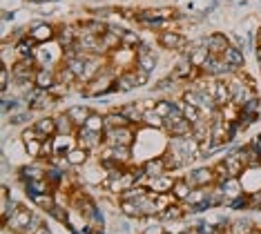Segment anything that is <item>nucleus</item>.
Listing matches in <instances>:
<instances>
[{
  "instance_id": "nucleus-9",
  "label": "nucleus",
  "mask_w": 261,
  "mask_h": 234,
  "mask_svg": "<svg viewBox=\"0 0 261 234\" xmlns=\"http://www.w3.org/2000/svg\"><path fill=\"white\" fill-rule=\"evenodd\" d=\"M203 45L210 49V54L221 56L230 47V40H228V36H223V34H212V36H207V38H203Z\"/></svg>"
},
{
  "instance_id": "nucleus-8",
  "label": "nucleus",
  "mask_w": 261,
  "mask_h": 234,
  "mask_svg": "<svg viewBox=\"0 0 261 234\" xmlns=\"http://www.w3.org/2000/svg\"><path fill=\"white\" fill-rule=\"evenodd\" d=\"M176 183V176H172L170 172L161 174V176H154V178H147L145 185L150 188L152 192H156V194H163V192H172V188H174Z\"/></svg>"
},
{
  "instance_id": "nucleus-40",
  "label": "nucleus",
  "mask_w": 261,
  "mask_h": 234,
  "mask_svg": "<svg viewBox=\"0 0 261 234\" xmlns=\"http://www.w3.org/2000/svg\"><path fill=\"white\" fill-rule=\"evenodd\" d=\"M22 145H25V154L29 156V159H40V149H43V141L34 139V141L22 143Z\"/></svg>"
},
{
  "instance_id": "nucleus-23",
  "label": "nucleus",
  "mask_w": 261,
  "mask_h": 234,
  "mask_svg": "<svg viewBox=\"0 0 261 234\" xmlns=\"http://www.w3.org/2000/svg\"><path fill=\"white\" fill-rule=\"evenodd\" d=\"M221 58H223V63H228L230 67H234V69H239L243 65V54H241L239 47H234V45H230L228 49L221 54Z\"/></svg>"
},
{
  "instance_id": "nucleus-41",
  "label": "nucleus",
  "mask_w": 261,
  "mask_h": 234,
  "mask_svg": "<svg viewBox=\"0 0 261 234\" xmlns=\"http://www.w3.org/2000/svg\"><path fill=\"white\" fill-rule=\"evenodd\" d=\"M76 78H79V76H76L74 71L67 67V65H63V67L56 71V81H58V83H65V85H69V83H74Z\"/></svg>"
},
{
  "instance_id": "nucleus-50",
  "label": "nucleus",
  "mask_w": 261,
  "mask_h": 234,
  "mask_svg": "<svg viewBox=\"0 0 261 234\" xmlns=\"http://www.w3.org/2000/svg\"><path fill=\"white\" fill-rule=\"evenodd\" d=\"M67 87H69V85H65V83H58V81H56L54 85L49 87V94L54 96V98H58V96H63L65 92H67Z\"/></svg>"
},
{
  "instance_id": "nucleus-32",
  "label": "nucleus",
  "mask_w": 261,
  "mask_h": 234,
  "mask_svg": "<svg viewBox=\"0 0 261 234\" xmlns=\"http://www.w3.org/2000/svg\"><path fill=\"white\" fill-rule=\"evenodd\" d=\"M100 38V45H103V49H118V47H123V40L121 36H118L116 32H112V29H108L103 36H98Z\"/></svg>"
},
{
  "instance_id": "nucleus-29",
  "label": "nucleus",
  "mask_w": 261,
  "mask_h": 234,
  "mask_svg": "<svg viewBox=\"0 0 261 234\" xmlns=\"http://www.w3.org/2000/svg\"><path fill=\"white\" fill-rule=\"evenodd\" d=\"M127 125H132V123L127 121V116H123L121 110L105 114V129H112V127H127Z\"/></svg>"
},
{
  "instance_id": "nucleus-31",
  "label": "nucleus",
  "mask_w": 261,
  "mask_h": 234,
  "mask_svg": "<svg viewBox=\"0 0 261 234\" xmlns=\"http://www.w3.org/2000/svg\"><path fill=\"white\" fill-rule=\"evenodd\" d=\"M56 134H74L76 125L72 123V118L67 116V112L65 114H56Z\"/></svg>"
},
{
  "instance_id": "nucleus-42",
  "label": "nucleus",
  "mask_w": 261,
  "mask_h": 234,
  "mask_svg": "<svg viewBox=\"0 0 261 234\" xmlns=\"http://www.w3.org/2000/svg\"><path fill=\"white\" fill-rule=\"evenodd\" d=\"M121 40H123V49H132V47H139V45H141L139 34L127 32V29H125V34L121 36Z\"/></svg>"
},
{
  "instance_id": "nucleus-43",
  "label": "nucleus",
  "mask_w": 261,
  "mask_h": 234,
  "mask_svg": "<svg viewBox=\"0 0 261 234\" xmlns=\"http://www.w3.org/2000/svg\"><path fill=\"white\" fill-rule=\"evenodd\" d=\"M174 100H159V103H156V107H154V110H156L159 114H161V116L163 118H168L170 116V114L172 112H174Z\"/></svg>"
},
{
  "instance_id": "nucleus-4",
  "label": "nucleus",
  "mask_w": 261,
  "mask_h": 234,
  "mask_svg": "<svg viewBox=\"0 0 261 234\" xmlns=\"http://www.w3.org/2000/svg\"><path fill=\"white\" fill-rule=\"evenodd\" d=\"M103 139H105V145H132L134 143V132L132 127H112V129H105L103 132Z\"/></svg>"
},
{
  "instance_id": "nucleus-46",
  "label": "nucleus",
  "mask_w": 261,
  "mask_h": 234,
  "mask_svg": "<svg viewBox=\"0 0 261 234\" xmlns=\"http://www.w3.org/2000/svg\"><path fill=\"white\" fill-rule=\"evenodd\" d=\"M9 78H11V71L7 69V65H3V67H0V89H3V92H7Z\"/></svg>"
},
{
  "instance_id": "nucleus-21",
  "label": "nucleus",
  "mask_w": 261,
  "mask_h": 234,
  "mask_svg": "<svg viewBox=\"0 0 261 234\" xmlns=\"http://www.w3.org/2000/svg\"><path fill=\"white\" fill-rule=\"evenodd\" d=\"M163 127L168 129L172 136H190L192 134V123H190L188 118H181V121H176V123H165Z\"/></svg>"
},
{
  "instance_id": "nucleus-54",
  "label": "nucleus",
  "mask_w": 261,
  "mask_h": 234,
  "mask_svg": "<svg viewBox=\"0 0 261 234\" xmlns=\"http://www.w3.org/2000/svg\"><path fill=\"white\" fill-rule=\"evenodd\" d=\"M250 234H261V230H252V232H250Z\"/></svg>"
},
{
  "instance_id": "nucleus-38",
  "label": "nucleus",
  "mask_w": 261,
  "mask_h": 234,
  "mask_svg": "<svg viewBox=\"0 0 261 234\" xmlns=\"http://www.w3.org/2000/svg\"><path fill=\"white\" fill-rule=\"evenodd\" d=\"M83 127L92 129V132H105V116H100V114H90V118H87V123L83 125Z\"/></svg>"
},
{
  "instance_id": "nucleus-55",
  "label": "nucleus",
  "mask_w": 261,
  "mask_h": 234,
  "mask_svg": "<svg viewBox=\"0 0 261 234\" xmlns=\"http://www.w3.org/2000/svg\"><path fill=\"white\" fill-rule=\"evenodd\" d=\"M51 3H61V0H51Z\"/></svg>"
},
{
  "instance_id": "nucleus-25",
  "label": "nucleus",
  "mask_w": 261,
  "mask_h": 234,
  "mask_svg": "<svg viewBox=\"0 0 261 234\" xmlns=\"http://www.w3.org/2000/svg\"><path fill=\"white\" fill-rule=\"evenodd\" d=\"M67 161H69V165L72 167H81V165H85L87 161H90V152H87L85 147L76 145L72 152H67Z\"/></svg>"
},
{
  "instance_id": "nucleus-3",
  "label": "nucleus",
  "mask_w": 261,
  "mask_h": 234,
  "mask_svg": "<svg viewBox=\"0 0 261 234\" xmlns=\"http://www.w3.org/2000/svg\"><path fill=\"white\" fill-rule=\"evenodd\" d=\"M36 58H20L18 63H14V67H11V81H16L20 85V83L25 81H34L36 78Z\"/></svg>"
},
{
  "instance_id": "nucleus-6",
  "label": "nucleus",
  "mask_w": 261,
  "mask_h": 234,
  "mask_svg": "<svg viewBox=\"0 0 261 234\" xmlns=\"http://www.w3.org/2000/svg\"><path fill=\"white\" fill-rule=\"evenodd\" d=\"M186 178L192 188H207V185L217 183V176H215V170H212V167H197V170H190L186 174Z\"/></svg>"
},
{
  "instance_id": "nucleus-39",
  "label": "nucleus",
  "mask_w": 261,
  "mask_h": 234,
  "mask_svg": "<svg viewBox=\"0 0 261 234\" xmlns=\"http://www.w3.org/2000/svg\"><path fill=\"white\" fill-rule=\"evenodd\" d=\"M49 217H51V219H56L58 223H67V219H69V210H67V205H61V203H56V205L49 210Z\"/></svg>"
},
{
  "instance_id": "nucleus-45",
  "label": "nucleus",
  "mask_w": 261,
  "mask_h": 234,
  "mask_svg": "<svg viewBox=\"0 0 261 234\" xmlns=\"http://www.w3.org/2000/svg\"><path fill=\"white\" fill-rule=\"evenodd\" d=\"M228 207H232V210H248V194L243 192L241 196H237V199L230 201V205Z\"/></svg>"
},
{
  "instance_id": "nucleus-26",
  "label": "nucleus",
  "mask_w": 261,
  "mask_h": 234,
  "mask_svg": "<svg viewBox=\"0 0 261 234\" xmlns=\"http://www.w3.org/2000/svg\"><path fill=\"white\" fill-rule=\"evenodd\" d=\"M190 192H192V185L188 183V178L186 176H176V183H174V188H172V194L176 196V201H186L188 196H190Z\"/></svg>"
},
{
  "instance_id": "nucleus-7",
  "label": "nucleus",
  "mask_w": 261,
  "mask_h": 234,
  "mask_svg": "<svg viewBox=\"0 0 261 234\" xmlns=\"http://www.w3.org/2000/svg\"><path fill=\"white\" fill-rule=\"evenodd\" d=\"M76 132H79V134H76V141H79V145L85 147L87 152L100 149V145L105 143L103 132H92V129H87V127H79Z\"/></svg>"
},
{
  "instance_id": "nucleus-17",
  "label": "nucleus",
  "mask_w": 261,
  "mask_h": 234,
  "mask_svg": "<svg viewBox=\"0 0 261 234\" xmlns=\"http://www.w3.org/2000/svg\"><path fill=\"white\" fill-rule=\"evenodd\" d=\"M225 165H228V172H230V176H234V178H241V174L243 170H246V165H243V161L239 159V154H237V149L234 152H230V154H225Z\"/></svg>"
},
{
  "instance_id": "nucleus-30",
  "label": "nucleus",
  "mask_w": 261,
  "mask_h": 234,
  "mask_svg": "<svg viewBox=\"0 0 261 234\" xmlns=\"http://www.w3.org/2000/svg\"><path fill=\"white\" fill-rule=\"evenodd\" d=\"M118 212H121L123 217H127V219H143V212H141V207H139V203L136 201H121Z\"/></svg>"
},
{
  "instance_id": "nucleus-53",
  "label": "nucleus",
  "mask_w": 261,
  "mask_h": 234,
  "mask_svg": "<svg viewBox=\"0 0 261 234\" xmlns=\"http://www.w3.org/2000/svg\"><path fill=\"white\" fill-rule=\"evenodd\" d=\"M32 3H38L40 5V3H47V0H32Z\"/></svg>"
},
{
  "instance_id": "nucleus-12",
  "label": "nucleus",
  "mask_w": 261,
  "mask_h": 234,
  "mask_svg": "<svg viewBox=\"0 0 261 234\" xmlns=\"http://www.w3.org/2000/svg\"><path fill=\"white\" fill-rule=\"evenodd\" d=\"M121 114L123 116H127L129 123L134 125H143V114H145V107L141 103H127L121 107Z\"/></svg>"
},
{
  "instance_id": "nucleus-24",
  "label": "nucleus",
  "mask_w": 261,
  "mask_h": 234,
  "mask_svg": "<svg viewBox=\"0 0 261 234\" xmlns=\"http://www.w3.org/2000/svg\"><path fill=\"white\" fill-rule=\"evenodd\" d=\"M215 100H217V105H219V107L232 103V92H230V87H228V83H225V81H217V87H215Z\"/></svg>"
},
{
  "instance_id": "nucleus-34",
  "label": "nucleus",
  "mask_w": 261,
  "mask_h": 234,
  "mask_svg": "<svg viewBox=\"0 0 261 234\" xmlns=\"http://www.w3.org/2000/svg\"><path fill=\"white\" fill-rule=\"evenodd\" d=\"M27 188V196L29 194H43V192H51V183L47 178H34V181L25 183Z\"/></svg>"
},
{
  "instance_id": "nucleus-47",
  "label": "nucleus",
  "mask_w": 261,
  "mask_h": 234,
  "mask_svg": "<svg viewBox=\"0 0 261 234\" xmlns=\"http://www.w3.org/2000/svg\"><path fill=\"white\" fill-rule=\"evenodd\" d=\"M141 234H165V225H163V221H159V223H150V225H145V230L141 232Z\"/></svg>"
},
{
  "instance_id": "nucleus-10",
  "label": "nucleus",
  "mask_w": 261,
  "mask_h": 234,
  "mask_svg": "<svg viewBox=\"0 0 261 234\" xmlns=\"http://www.w3.org/2000/svg\"><path fill=\"white\" fill-rule=\"evenodd\" d=\"M29 36H32L38 45L40 43H49V40L54 38V27H51L49 22H38V25H32V29H29Z\"/></svg>"
},
{
  "instance_id": "nucleus-13",
  "label": "nucleus",
  "mask_w": 261,
  "mask_h": 234,
  "mask_svg": "<svg viewBox=\"0 0 261 234\" xmlns=\"http://www.w3.org/2000/svg\"><path fill=\"white\" fill-rule=\"evenodd\" d=\"M143 170L147 174V178H154V176H161V174H165V172H168V165H165L163 154L161 156H154V159H150V161H145Z\"/></svg>"
},
{
  "instance_id": "nucleus-14",
  "label": "nucleus",
  "mask_w": 261,
  "mask_h": 234,
  "mask_svg": "<svg viewBox=\"0 0 261 234\" xmlns=\"http://www.w3.org/2000/svg\"><path fill=\"white\" fill-rule=\"evenodd\" d=\"M159 43H161L165 49H183V45H188V40L176 32H163L159 36Z\"/></svg>"
},
{
  "instance_id": "nucleus-20",
  "label": "nucleus",
  "mask_w": 261,
  "mask_h": 234,
  "mask_svg": "<svg viewBox=\"0 0 261 234\" xmlns=\"http://www.w3.org/2000/svg\"><path fill=\"white\" fill-rule=\"evenodd\" d=\"M29 199H32L34 205H38L40 210H45V212H49V210L56 205V196H54V192H43V194H29Z\"/></svg>"
},
{
  "instance_id": "nucleus-19",
  "label": "nucleus",
  "mask_w": 261,
  "mask_h": 234,
  "mask_svg": "<svg viewBox=\"0 0 261 234\" xmlns=\"http://www.w3.org/2000/svg\"><path fill=\"white\" fill-rule=\"evenodd\" d=\"M90 114H92V112L87 110V107H83V105H74V107H69V110H67V116L72 118V123L76 125V129L83 127V125L87 123Z\"/></svg>"
},
{
  "instance_id": "nucleus-16",
  "label": "nucleus",
  "mask_w": 261,
  "mask_h": 234,
  "mask_svg": "<svg viewBox=\"0 0 261 234\" xmlns=\"http://www.w3.org/2000/svg\"><path fill=\"white\" fill-rule=\"evenodd\" d=\"M210 188L212 185H207V188H192V192H190V196L183 203H186V210L194 207V205H201V203L207 201V196H210Z\"/></svg>"
},
{
  "instance_id": "nucleus-33",
  "label": "nucleus",
  "mask_w": 261,
  "mask_h": 234,
  "mask_svg": "<svg viewBox=\"0 0 261 234\" xmlns=\"http://www.w3.org/2000/svg\"><path fill=\"white\" fill-rule=\"evenodd\" d=\"M143 125H145V127H152V129H161L163 125H165V118L156 110H145V114H143Z\"/></svg>"
},
{
  "instance_id": "nucleus-28",
  "label": "nucleus",
  "mask_w": 261,
  "mask_h": 234,
  "mask_svg": "<svg viewBox=\"0 0 261 234\" xmlns=\"http://www.w3.org/2000/svg\"><path fill=\"white\" fill-rule=\"evenodd\" d=\"M34 81H36L38 87L49 89V87L56 83V74H54V71H51L49 67H40V69L36 71V78H34Z\"/></svg>"
},
{
  "instance_id": "nucleus-52",
  "label": "nucleus",
  "mask_w": 261,
  "mask_h": 234,
  "mask_svg": "<svg viewBox=\"0 0 261 234\" xmlns=\"http://www.w3.org/2000/svg\"><path fill=\"white\" fill-rule=\"evenodd\" d=\"M257 147H259V154H261V136L257 139Z\"/></svg>"
},
{
  "instance_id": "nucleus-2",
  "label": "nucleus",
  "mask_w": 261,
  "mask_h": 234,
  "mask_svg": "<svg viewBox=\"0 0 261 234\" xmlns=\"http://www.w3.org/2000/svg\"><path fill=\"white\" fill-rule=\"evenodd\" d=\"M32 219H34L32 210H27L25 205H18V210H16L7 221H3V227L5 230H9V232H14V234H22L25 232V227L32 223Z\"/></svg>"
},
{
  "instance_id": "nucleus-27",
  "label": "nucleus",
  "mask_w": 261,
  "mask_h": 234,
  "mask_svg": "<svg viewBox=\"0 0 261 234\" xmlns=\"http://www.w3.org/2000/svg\"><path fill=\"white\" fill-rule=\"evenodd\" d=\"M221 188H223V192H225V196H228V201H232V199H237V196H241V194H243L241 178H234V176H230L228 181L221 185Z\"/></svg>"
},
{
  "instance_id": "nucleus-36",
  "label": "nucleus",
  "mask_w": 261,
  "mask_h": 234,
  "mask_svg": "<svg viewBox=\"0 0 261 234\" xmlns=\"http://www.w3.org/2000/svg\"><path fill=\"white\" fill-rule=\"evenodd\" d=\"M207 56H210V49H207L205 45H201V47H197L192 54H190V63L194 65V67H203L205 65V61H207Z\"/></svg>"
},
{
  "instance_id": "nucleus-22",
  "label": "nucleus",
  "mask_w": 261,
  "mask_h": 234,
  "mask_svg": "<svg viewBox=\"0 0 261 234\" xmlns=\"http://www.w3.org/2000/svg\"><path fill=\"white\" fill-rule=\"evenodd\" d=\"M183 205H186L183 201H181V205H179V203H174V205H170L168 210H163V212L159 214V219H161L163 223H168V221H179V219H183V217H186V212H188V210L183 207Z\"/></svg>"
},
{
  "instance_id": "nucleus-49",
  "label": "nucleus",
  "mask_w": 261,
  "mask_h": 234,
  "mask_svg": "<svg viewBox=\"0 0 261 234\" xmlns=\"http://www.w3.org/2000/svg\"><path fill=\"white\" fill-rule=\"evenodd\" d=\"M40 225H45V223H43V219H40V217H38V214H34L32 223H29V225L25 227V232H22V234H34V232H36V230H38V227H40Z\"/></svg>"
},
{
  "instance_id": "nucleus-1",
  "label": "nucleus",
  "mask_w": 261,
  "mask_h": 234,
  "mask_svg": "<svg viewBox=\"0 0 261 234\" xmlns=\"http://www.w3.org/2000/svg\"><path fill=\"white\" fill-rule=\"evenodd\" d=\"M114 71L112 69H105V71H98L92 81L85 83V94L87 96H103L114 89Z\"/></svg>"
},
{
  "instance_id": "nucleus-37",
  "label": "nucleus",
  "mask_w": 261,
  "mask_h": 234,
  "mask_svg": "<svg viewBox=\"0 0 261 234\" xmlns=\"http://www.w3.org/2000/svg\"><path fill=\"white\" fill-rule=\"evenodd\" d=\"M254 230V225H252V221L250 219H237L232 221V225H230V234H250Z\"/></svg>"
},
{
  "instance_id": "nucleus-35",
  "label": "nucleus",
  "mask_w": 261,
  "mask_h": 234,
  "mask_svg": "<svg viewBox=\"0 0 261 234\" xmlns=\"http://www.w3.org/2000/svg\"><path fill=\"white\" fill-rule=\"evenodd\" d=\"M36 129L47 136H56V118L54 116H43L36 121Z\"/></svg>"
},
{
  "instance_id": "nucleus-15",
  "label": "nucleus",
  "mask_w": 261,
  "mask_h": 234,
  "mask_svg": "<svg viewBox=\"0 0 261 234\" xmlns=\"http://www.w3.org/2000/svg\"><path fill=\"white\" fill-rule=\"evenodd\" d=\"M174 16V9H143L136 11V20H168Z\"/></svg>"
},
{
  "instance_id": "nucleus-5",
  "label": "nucleus",
  "mask_w": 261,
  "mask_h": 234,
  "mask_svg": "<svg viewBox=\"0 0 261 234\" xmlns=\"http://www.w3.org/2000/svg\"><path fill=\"white\" fill-rule=\"evenodd\" d=\"M156 65H159L156 51H154L150 45L141 43L139 47H136V67H139V69H143V71H147V74H150V71L156 69Z\"/></svg>"
},
{
  "instance_id": "nucleus-51",
  "label": "nucleus",
  "mask_w": 261,
  "mask_h": 234,
  "mask_svg": "<svg viewBox=\"0 0 261 234\" xmlns=\"http://www.w3.org/2000/svg\"><path fill=\"white\" fill-rule=\"evenodd\" d=\"M25 121H29V112H20V114H16V116H11V125H20Z\"/></svg>"
},
{
  "instance_id": "nucleus-44",
  "label": "nucleus",
  "mask_w": 261,
  "mask_h": 234,
  "mask_svg": "<svg viewBox=\"0 0 261 234\" xmlns=\"http://www.w3.org/2000/svg\"><path fill=\"white\" fill-rule=\"evenodd\" d=\"M248 210H261V190H254L248 194Z\"/></svg>"
},
{
  "instance_id": "nucleus-11",
  "label": "nucleus",
  "mask_w": 261,
  "mask_h": 234,
  "mask_svg": "<svg viewBox=\"0 0 261 234\" xmlns=\"http://www.w3.org/2000/svg\"><path fill=\"white\" fill-rule=\"evenodd\" d=\"M76 145H79V141H76V136H72V134H56L54 136V147H56L58 156H67V152H72Z\"/></svg>"
},
{
  "instance_id": "nucleus-18",
  "label": "nucleus",
  "mask_w": 261,
  "mask_h": 234,
  "mask_svg": "<svg viewBox=\"0 0 261 234\" xmlns=\"http://www.w3.org/2000/svg\"><path fill=\"white\" fill-rule=\"evenodd\" d=\"M45 172H47V167H40V165H22L18 176L22 185H25L27 181H34V178H45Z\"/></svg>"
},
{
  "instance_id": "nucleus-48",
  "label": "nucleus",
  "mask_w": 261,
  "mask_h": 234,
  "mask_svg": "<svg viewBox=\"0 0 261 234\" xmlns=\"http://www.w3.org/2000/svg\"><path fill=\"white\" fill-rule=\"evenodd\" d=\"M241 112H248V114H259V98H257V96H252V98H250L246 105L241 107Z\"/></svg>"
}]
</instances>
